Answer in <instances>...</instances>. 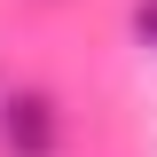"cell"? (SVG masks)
<instances>
[{
  "instance_id": "2",
  "label": "cell",
  "mask_w": 157,
  "mask_h": 157,
  "mask_svg": "<svg viewBox=\"0 0 157 157\" xmlns=\"http://www.w3.org/2000/svg\"><path fill=\"white\" fill-rule=\"evenodd\" d=\"M134 32H141V47H157V0H141V8H134Z\"/></svg>"
},
{
  "instance_id": "1",
  "label": "cell",
  "mask_w": 157,
  "mask_h": 157,
  "mask_svg": "<svg viewBox=\"0 0 157 157\" xmlns=\"http://www.w3.org/2000/svg\"><path fill=\"white\" fill-rule=\"evenodd\" d=\"M55 141H63V110H55V94L16 86V94L0 102V149H8V157H55Z\"/></svg>"
}]
</instances>
